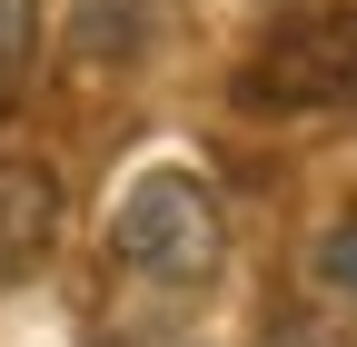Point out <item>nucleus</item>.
I'll return each mask as SVG.
<instances>
[{
    "label": "nucleus",
    "instance_id": "f257e3e1",
    "mask_svg": "<svg viewBox=\"0 0 357 347\" xmlns=\"http://www.w3.org/2000/svg\"><path fill=\"white\" fill-rule=\"evenodd\" d=\"M229 258V229H218V189L199 169H139L109 208V268L129 288H159V298H199Z\"/></svg>",
    "mask_w": 357,
    "mask_h": 347
},
{
    "label": "nucleus",
    "instance_id": "39448f33",
    "mask_svg": "<svg viewBox=\"0 0 357 347\" xmlns=\"http://www.w3.org/2000/svg\"><path fill=\"white\" fill-rule=\"evenodd\" d=\"M318 278H337V288L357 298V229H328V248H318Z\"/></svg>",
    "mask_w": 357,
    "mask_h": 347
},
{
    "label": "nucleus",
    "instance_id": "f03ea898",
    "mask_svg": "<svg viewBox=\"0 0 357 347\" xmlns=\"http://www.w3.org/2000/svg\"><path fill=\"white\" fill-rule=\"evenodd\" d=\"M248 100H278V109H357V0L278 30L268 60L248 70Z\"/></svg>",
    "mask_w": 357,
    "mask_h": 347
},
{
    "label": "nucleus",
    "instance_id": "423d86ee",
    "mask_svg": "<svg viewBox=\"0 0 357 347\" xmlns=\"http://www.w3.org/2000/svg\"><path fill=\"white\" fill-rule=\"evenodd\" d=\"M268 347H357V337H347V327H328V318H288Z\"/></svg>",
    "mask_w": 357,
    "mask_h": 347
},
{
    "label": "nucleus",
    "instance_id": "7ed1b4c3",
    "mask_svg": "<svg viewBox=\"0 0 357 347\" xmlns=\"http://www.w3.org/2000/svg\"><path fill=\"white\" fill-rule=\"evenodd\" d=\"M60 238V179L40 159H0V288H20Z\"/></svg>",
    "mask_w": 357,
    "mask_h": 347
},
{
    "label": "nucleus",
    "instance_id": "20e7f679",
    "mask_svg": "<svg viewBox=\"0 0 357 347\" xmlns=\"http://www.w3.org/2000/svg\"><path fill=\"white\" fill-rule=\"evenodd\" d=\"M30 50H40V0H0V90H20Z\"/></svg>",
    "mask_w": 357,
    "mask_h": 347
}]
</instances>
